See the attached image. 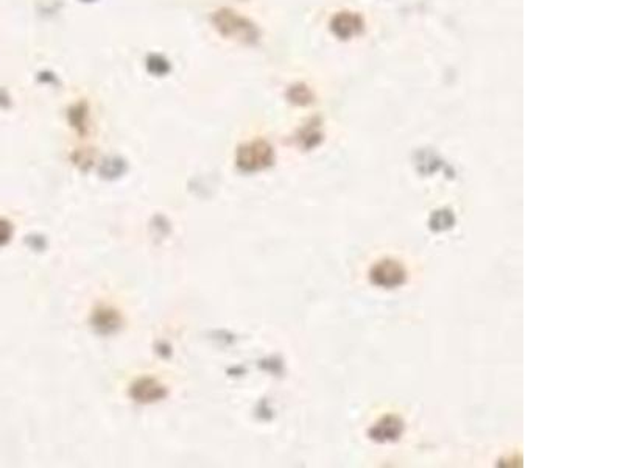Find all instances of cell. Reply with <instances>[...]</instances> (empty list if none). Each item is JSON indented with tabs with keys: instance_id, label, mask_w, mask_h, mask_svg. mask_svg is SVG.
Returning a JSON list of instances; mask_svg holds the SVG:
<instances>
[{
	"instance_id": "4",
	"label": "cell",
	"mask_w": 623,
	"mask_h": 468,
	"mask_svg": "<svg viewBox=\"0 0 623 468\" xmlns=\"http://www.w3.org/2000/svg\"><path fill=\"white\" fill-rule=\"evenodd\" d=\"M167 395L166 387L151 378H142L131 389V397L139 403H153Z\"/></svg>"
},
{
	"instance_id": "5",
	"label": "cell",
	"mask_w": 623,
	"mask_h": 468,
	"mask_svg": "<svg viewBox=\"0 0 623 468\" xmlns=\"http://www.w3.org/2000/svg\"><path fill=\"white\" fill-rule=\"evenodd\" d=\"M374 439L377 441H390V439H396L400 436L402 432V421L398 417H385L382 421H379L374 426Z\"/></svg>"
},
{
	"instance_id": "7",
	"label": "cell",
	"mask_w": 623,
	"mask_h": 468,
	"mask_svg": "<svg viewBox=\"0 0 623 468\" xmlns=\"http://www.w3.org/2000/svg\"><path fill=\"white\" fill-rule=\"evenodd\" d=\"M149 69H150V72H153V74L164 75V74H167V72H168L170 66H168V63H167L166 60L161 58V56L153 55L149 58Z\"/></svg>"
},
{
	"instance_id": "3",
	"label": "cell",
	"mask_w": 623,
	"mask_h": 468,
	"mask_svg": "<svg viewBox=\"0 0 623 468\" xmlns=\"http://www.w3.org/2000/svg\"><path fill=\"white\" fill-rule=\"evenodd\" d=\"M271 161V149L264 143H253L245 145L239 150L237 155V164L246 172L259 171L270 164Z\"/></svg>"
},
{
	"instance_id": "1",
	"label": "cell",
	"mask_w": 623,
	"mask_h": 468,
	"mask_svg": "<svg viewBox=\"0 0 623 468\" xmlns=\"http://www.w3.org/2000/svg\"><path fill=\"white\" fill-rule=\"evenodd\" d=\"M214 25L217 27V30L222 33L225 38L231 39H242V41H248L249 38H253V27L248 22L240 18L236 11L231 10H220L214 16Z\"/></svg>"
},
{
	"instance_id": "2",
	"label": "cell",
	"mask_w": 623,
	"mask_h": 468,
	"mask_svg": "<svg viewBox=\"0 0 623 468\" xmlns=\"http://www.w3.org/2000/svg\"><path fill=\"white\" fill-rule=\"evenodd\" d=\"M407 272L402 267V264L393 259H385V261L377 262L376 266L371 269V281L379 287H385V289H393L404 284Z\"/></svg>"
},
{
	"instance_id": "6",
	"label": "cell",
	"mask_w": 623,
	"mask_h": 468,
	"mask_svg": "<svg viewBox=\"0 0 623 468\" xmlns=\"http://www.w3.org/2000/svg\"><path fill=\"white\" fill-rule=\"evenodd\" d=\"M94 323L100 331L111 332L112 330L117 328L118 319L112 311H99L94 317Z\"/></svg>"
}]
</instances>
